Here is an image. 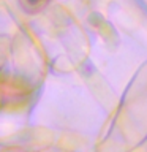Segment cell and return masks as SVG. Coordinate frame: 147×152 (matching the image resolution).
I'll return each instance as SVG.
<instances>
[{
    "mask_svg": "<svg viewBox=\"0 0 147 152\" xmlns=\"http://www.w3.org/2000/svg\"><path fill=\"white\" fill-rule=\"evenodd\" d=\"M47 2L49 0H19L24 11H27V13H38L40 10L46 7Z\"/></svg>",
    "mask_w": 147,
    "mask_h": 152,
    "instance_id": "7a4b0ae2",
    "label": "cell"
},
{
    "mask_svg": "<svg viewBox=\"0 0 147 152\" xmlns=\"http://www.w3.org/2000/svg\"><path fill=\"white\" fill-rule=\"evenodd\" d=\"M28 87H22L17 79L0 76V103H14L21 102L27 95Z\"/></svg>",
    "mask_w": 147,
    "mask_h": 152,
    "instance_id": "6da1fadb",
    "label": "cell"
}]
</instances>
